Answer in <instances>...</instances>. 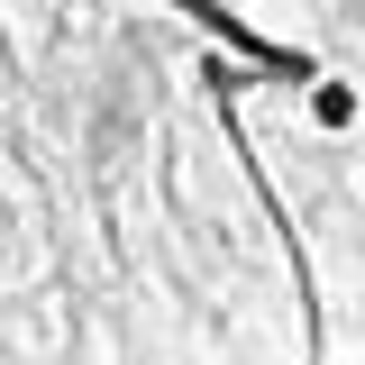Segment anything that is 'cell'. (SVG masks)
<instances>
[{
    "label": "cell",
    "mask_w": 365,
    "mask_h": 365,
    "mask_svg": "<svg viewBox=\"0 0 365 365\" xmlns=\"http://www.w3.org/2000/svg\"><path fill=\"white\" fill-rule=\"evenodd\" d=\"M302 110H311V128H329V137H347L365 119V91L347 83V73H319L311 91H302Z\"/></svg>",
    "instance_id": "1"
},
{
    "label": "cell",
    "mask_w": 365,
    "mask_h": 365,
    "mask_svg": "<svg viewBox=\"0 0 365 365\" xmlns=\"http://www.w3.org/2000/svg\"><path fill=\"white\" fill-rule=\"evenodd\" d=\"M256 19H274V28H302V19H319V0H247Z\"/></svg>",
    "instance_id": "2"
}]
</instances>
